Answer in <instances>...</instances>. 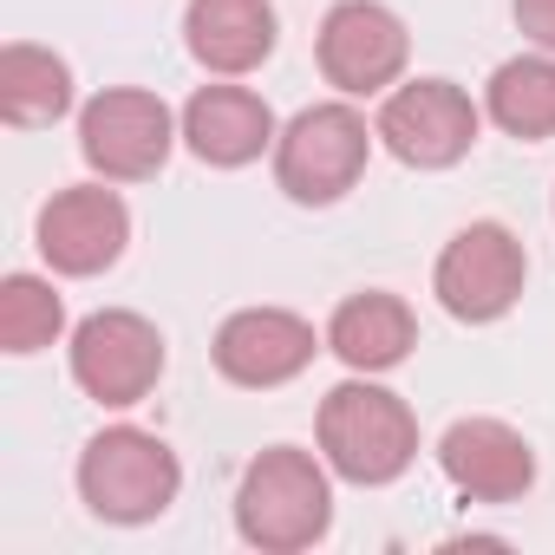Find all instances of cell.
Here are the masks:
<instances>
[{"mask_svg":"<svg viewBox=\"0 0 555 555\" xmlns=\"http://www.w3.org/2000/svg\"><path fill=\"white\" fill-rule=\"evenodd\" d=\"M79 151H86V164L105 183H144V177H157L164 157H170V112H164V99L131 92V86L99 92L79 112Z\"/></svg>","mask_w":555,"mask_h":555,"instance_id":"6","label":"cell"},{"mask_svg":"<svg viewBox=\"0 0 555 555\" xmlns=\"http://www.w3.org/2000/svg\"><path fill=\"white\" fill-rule=\"evenodd\" d=\"M373 138L379 131H366L353 105H314L274 138V183L295 203H340L360 183Z\"/></svg>","mask_w":555,"mask_h":555,"instance_id":"4","label":"cell"},{"mask_svg":"<svg viewBox=\"0 0 555 555\" xmlns=\"http://www.w3.org/2000/svg\"><path fill=\"white\" fill-rule=\"evenodd\" d=\"M334 522V490H327V470L295 451V444H274L261 451L248 470H242V490H235V529L255 542V548H308L321 542Z\"/></svg>","mask_w":555,"mask_h":555,"instance_id":"1","label":"cell"},{"mask_svg":"<svg viewBox=\"0 0 555 555\" xmlns=\"http://www.w3.org/2000/svg\"><path fill=\"white\" fill-rule=\"evenodd\" d=\"M73 105V73L47 47H8L0 53V118L8 125H53Z\"/></svg>","mask_w":555,"mask_h":555,"instance_id":"16","label":"cell"},{"mask_svg":"<svg viewBox=\"0 0 555 555\" xmlns=\"http://www.w3.org/2000/svg\"><path fill=\"white\" fill-rule=\"evenodd\" d=\"M516 27H522L535 47L555 53V0H516Z\"/></svg>","mask_w":555,"mask_h":555,"instance_id":"19","label":"cell"},{"mask_svg":"<svg viewBox=\"0 0 555 555\" xmlns=\"http://www.w3.org/2000/svg\"><path fill=\"white\" fill-rule=\"evenodd\" d=\"M183 490V464L164 438L138 431V425H112L86 444L79 457V496L92 503V516L105 522H151L177 503Z\"/></svg>","mask_w":555,"mask_h":555,"instance_id":"3","label":"cell"},{"mask_svg":"<svg viewBox=\"0 0 555 555\" xmlns=\"http://www.w3.org/2000/svg\"><path fill=\"white\" fill-rule=\"evenodd\" d=\"M60 327H66V308L40 274H8V288H0V347L40 353V347L60 340Z\"/></svg>","mask_w":555,"mask_h":555,"instance_id":"18","label":"cell"},{"mask_svg":"<svg viewBox=\"0 0 555 555\" xmlns=\"http://www.w3.org/2000/svg\"><path fill=\"white\" fill-rule=\"evenodd\" d=\"M308 360H314V327L288 308H242L216 334V373L255 392L288 386L295 373H308Z\"/></svg>","mask_w":555,"mask_h":555,"instance_id":"10","label":"cell"},{"mask_svg":"<svg viewBox=\"0 0 555 555\" xmlns=\"http://www.w3.org/2000/svg\"><path fill=\"white\" fill-rule=\"evenodd\" d=\"M490 118L509 138H555V60H503L490 79Z\"/></svg>","mask_w":555,"mask_h":555,"instance_id":"17","label":"cell"},{"mask_svg":"<svg viewBox=\"0 0 555 555\" xmlns=\"http://www.w3.org/2000/svg\"><path fill=\"white\" fill-rule=\"evenodd\" d=\"M418 327H412V308L399 295H353L334 308V327H327V347L353 366V373H386L412 353Z\"/></svg>","mask_w":555,"mask_h":555,"instance_id":"15","label":"cell"},{"mask_svg":"<svg viewBox=\"0 0 555 555\" xmlns=\"http://www.w3.org/2000/svg\"><path fill=\"white\" fill-rule=\"evenodd\" d=\"M321 451L347 483H392L418 457V418L386 386H334L321 405Z\"/></svg>","mask_w":555,"mask_h":555,"instance_id":"2","label":"cell"},{"mask_svg":"<svg viewBox=\"0 0 555 555\" xmlns=\"http://www.w3.org/2000/svg\"><path fill=\"white\" fill-rule=\"evenodd\" d=\"M183 138L203 164L216 170H235V164H255L274 138V112L248 92V86H203L190 105H183Z\"/></svg>","mask_w":555,"mask_h":555,"instance_id":"13","label":"cell"},{"mask_svg":"<svg viewBox=\"0 0 555 555\" xmlns=\"http://www.w3.org/2000/svg\"><path fill=\"white\" fill-rule=\"evenodd\" d=\"M379 138L399 164L418 170H444L477 144V105L451 86V79H412L386 99L379 112Z\"/></svg>","mask_w":555,"mask_h":555,"instance_id":"8","label":"cell"},{"mask_svg":"<svg viewBox=\"0 0 555 555\" xmlns=\"http://www.w3.org/2000/svg\"><path fill=\"white\" fill-rule=\"evenodd\" d=\"M164 373V340L144 314L131 308H105L92 321H79L73 334V379L99 399V405H138Z\"/></svg>","mask_w":555,"mask_h":555,"instance_id":"7","label":"cell"},{"mask_svg":"<svg viewBox=\"0 0 555 555\" xmlns=\"http://www.w3.org/2000/svg\"><path fill=\"white\" fill-rule=\"evenodd\" d=\"M522 274H529L522 242H516L503 222H470V229H457V235L444 242L431 288H438L444 314H457V321L477 327V321H503V314L516 308Z\"/></svg>","mask_w":555,"mask_h":555,"instance_id":"5","label":"cell"},{"mask_svg":"<svg viewBox=\"0 0 555 555\" xmlns=\"http://www.w3.org/2000/svg\"><path fill=\"white\" fill-rule=\"evenodd\" d=\"M321 73L327 86H340L347 99L386 92L405 73V27L379 0H340L321 21Z\"/></svg>","mask_w":555,"mask_h":555,"instance_id":"9","label":"cell"},{"mask_svg":"<svg viewBox=\"0 0 555 555\" xmlns=\"http://www.w3.org/2000/svg\"><path fill=\"white\" fill-rule=\"evenodd\" d=\"M438 464L470 503H516L535 483V457L503 418H457L438 444Z\"/></svg>","mask_w":555,"mask_h":555,"instance_id":"12","label":"cell"},{"mask_svg":"<svg viewBox=\"0 0 555 555\" xmlns=\"http://www.w3.org/2000/svg\"><path fill=\"white\" fill-rule=\"evenodd\" d=\"M183 34H190V53L209 73L235 79V73H255L274 53V8L268 0H190Z\"/></svg>","mask_w":555,"mask_h":555,"instance_id":"14","label":"cell"},{"mask_svg":"<svg viewBox=\"0 0 555 555\" xmlns=\"http://www.w3.org/2000/svg\"><path fill=\"white\" fill-rule=\"evenodd\" d=\"M125 235H131V216L112 190L99 183H79V190H60L47 209H40V255L60 268V274H99L125 255Z\"/></svg>","mask_w":555,"mask_h":555,"instance_id":"11","label":"cell"}]
</instances>
